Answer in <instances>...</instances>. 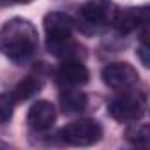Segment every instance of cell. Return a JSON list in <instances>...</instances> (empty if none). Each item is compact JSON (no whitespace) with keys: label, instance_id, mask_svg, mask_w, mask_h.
I'll return each instance as SVG.
<instances>
[{"label":"cell","instance_id":"12","mask_svg":"<svg viewBox=\"0 0 150 150\" xmlns=\"http://www.w3.org/2000/svg\"><path fill=\"white\" fill-rule=\"evenodd\" d=\"M132 125H129L125 129V139L134 145V146H148L150 145V127L146 124H138V122H131Z\"/></svg>","mask_w":150,"mask_h":150},{"label":"cell","instance_id":"1","mask_svg":"<svg viewBox=\"0 0 150 150\" xmlns=\"http://www.w3.org/2000/svg\"><path fill=\"white\" fill-rule=\"evenodd\" d=\"M39 48L35 27L25 18H13L0 28V53L16 65L28 64Z\"/></svg>","mask_w":150,"mask_h":150},{"label":"cell","instance_id":"3","mask_svg":"<svg viewBox=\"0 0 150 150\" xmlns=\"http://www.w3.org/2000/svg\"><path fill=\"white\" fill-rule=\"evenodd\" d=\"M117 6L111 0H88L78 11V20L74 21V27H78L83 34H99L111 27Z\"/></svg>","mask_w":150,"mask_h":150},{"label":"cell","instance_id":"9","mask_svg":"<svg viewBox=\"0 0 150 150\" xmlns=\"http://www.w3.org/2000/svg\"><path fill=\"white\" fill-rule=\"evenodd\" d=\"M55 118H57V110L50 101L34 103L27 115V122H28L30 129H34L37 132H44V131L51 129L55 124Z\"/></svg>","mask_w":150,"mask_h":150},{"label":"cell","instance_id":"13","mask_svg":"<svg viewBox=\"0 0 150 150\" xmlns=\"http://www.w3.org/2000/svg\"><path fill=\"white\" fill-rule=\"evenodd\" d=\"M14 97L13 94H0V124H7L14 111Z\"/></svg>","mask_w":150,"mask_h":150},{"label":"cell","instance_id":"2","mask_svg":"<svg viewBox=\"0 0 150 150\" xmlns=\"http://www.w3.org/2000/svg\"><path fill=\"white\" fill-rule=\"evenodd\" d=\"M44 32H46V50L50 55L71 60H80V44L74 41V20L60 11L48 13L44 16Z\"/></svg>","mask_w":150,"mask_h":150},{"label":"cell","instance_id":"4","mask_svg":"<svg viewBox=\"0 0 150 150\" xmlns=\"http://www.w3.org/2000/svg\"><path fill=\"white\" fill-rule=\"evenodd\" d=\"M146 110V99L143 94L131 90H122L118 96L111 97L108 103V111L117 122L131 124L138 122Z\"/></svg>","mask_w":150,"mask_h":150},{"label":"cell","instance_id":"14","mask_svg":"<svg viewBox=\"0 0 150 150\" xmlns=\"http://www.w3.org/2000/svg\"><path fill=\"white\" fill-rule=\"evenodd\" d=\"M13 2H18V4H28V2H32V0H13Z\"/></svg>","mask_w":150,"mask_h":150},{"label":"cell","instance_id":"10","mask_svg":"<svg viewBox=\"0 0 150 150\" xmlns=\"http://www.w3.org/2000/svg\"><path fill=\"white\" fill-rule=\"evenodd\" d=\"M60 106H62L64 113L76 115V113H81L87 110L88 97H87V94L80 92L78 88H67V90H62V94H60Z\"/></svg>","mask_w":150,"mask_h":150},{"label":"cell","instance_id":"6","mask_svg":"<svg viewBox=\"0 0 150 150\" xmlns=\"http://www.w3.org/2000/svg\"><path fill=\"white\" fill-rule=\"evenodd\" d=\"M101 76H103V81L110 88L118 90V92L131 90L139 81L138 71L131 64H127V62H111V64L104 65Z\"/></svg>","mask_w":150,"mask_h":150},{"label":"cell","instance_id":"7","mask_svg":"<svg viewBox=\"0 0 150 150\" xmlns=\"http://www.w3.org/2000/svg\"><path fill=\"white\" fill-rule=\"evenodd\" d=\"M55 80H57V85L60 87V90L80 88V87L88 83L90 72L83 62H80L76 58H71V60H64V64L57 69Z\"/></svg>","mask_w":150,"mask_h":150},{"label":"cell","instance_id":"11","mask_svg":"<svg viewBox=\"0 0 150 150\" xmlns=\"http://www.w3.org/2000/svg\"><path fill=\"white\" fill-rule=\"evenodd\" d=\"M41 88H42V81L39 76H27L14 87L13 97H14V101H27V99L34 97Z\"/></svg>","mask_w":150,"mask_h":150},{"label":"cell","instance_id":"8","mask_svg":"<svg viewBox=\"0 0 150 150\" xmlns=\"http://www.w3.org/2000/svg\"><path fill=\"white\" fill-rule=\"evenodd\" d=\"M145 25H148V7L146 6L117 9L113 23H111V27L122 35H129Z\"/></svg>","mask_w":150,"mask_h":150},{"label":"cell","instance_id":"5","mask_svg":"<svg viewBox=\"0 0 150 150\" xmlns=\"http://www.w3.org/2000/svg\"><path fill=\"white\" fill-rule=\"evenodd\" d=\"M60 139L72 146H90L103 138V125L92 118H81L67 124L58 132Z\"/></svg>","mask_w":150,"mask_h":150}]
</instances>
